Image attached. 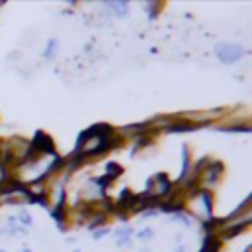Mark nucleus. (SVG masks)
<instances>
[{"instance_id":"f257e3e1","label":"nucleus","mask_w":252,"mask_h":252,"mask_svg":"<svg viewBox=\"0 0 252 252\" xmlns=\"http://www.w3.org/2000/svg\"><path fill=\"white\" fill-rule=\"evenodd\" d=\"M187 207V211H191L193 217L201 219L203 222H211V211H213V197L211 191L205 189H195L187 195V201L183 203Z\"/></svg>"},{"instance_id":"f03ea898","label":"nucleus","mask_w":252,"mask_h":252,"mask_svg":"<svg viewBox=\"0 0 252 252\" xmlns=\"http://www.w3.org/2000/svg\"><path fill=\"white\" fill-rule=\"evenodd\" d=\"M171 195V181L165 177V173H158L154 175L152 179H148L146 183V191H144V197L152 199V201H161L165 197Z\"/></svg>"},{"instance_id":"7ed1b4c3","label":"nucleus","mask_w":252,"mask_h":252,"mask_svg":"<svg viewBox=\"0 0 252 252\" xmlns=\"http://www.w3.org/2000/svg\"><path fill=\"white\" fill-rule=\"evenodd\" d=\"M217 57L222 61V63H234L238 59L244 57V49L236 43H219L217 45Z\"/></svg>"},{"instance_id":"20e7f679","label":"nucleus","mask_w":252,"mask_h":252,"mask_svg":"<svg viewBox=\"0 0 252 252\" xmlns=\"http://www.w3.org/2000/svg\"><path fill=\"white\" fill-rule=\"evenodd\" d=\"M134 228L132 226H120L116 230V236H118V246H130V236H132Z\"/></svg>"},{"instance_id":"39448f33","label":"nucleus","mask_w":252,"mask_h":252,"mask_svg":"<svg viewBox=\"0 0 252 252\" xmlns=\"http://www.w3.org/2000/svg\"><path fill=\"white\" fill-rule=\"evenodd\" d=\"M112 14H116V16H124L126 12H128V4L126 2H106L104 4Z\"/></svg>"},{"instance_id":"423d86ee","label":"nucleus","mask_w":252,"mask_h":252,"mask_svg":"<svg viewBox=\"0 0 252 252\" xmlns=\"http://www.w3.org/2000/svg\"><path fill=\"white\" fill-rule=\"evenodd\" d=\"M55 47H57V39H55V37H51V39H49V43H47V47H45V53H43V55H45L47 59H51V57L55 55Z\"/></svg>"},{"instance_id":"0eeeda50","label":"nucleus","mask_w":252,"mask_h":252,"mask_svg":"<svg viewBox=\"0 0 252 252\" xmlns=\"http://www.w3.org/2000/svg\"><path fill=\"white\" fill-rule=\"evenodd\" d=\"M16 220H22V224H26V226H30V224H32V217H30L26 211H20V213H18V217H16Z\"/></svg>"},{"instance_id":"6e6552de","label":"nucleus","mask_w":252,"mask_h":252,"mask_svg":"<svg viewBox=\"0 0 252 252\" xmlns=\"http://www.w3.org/2000/svg\"><path fill=\"white\" fill-rule=\"evenodd\" d=\"M142 240H152V236H154V230L152 228H144V230H140V234H138Z\"/></svg>"},{"instance_id":"1a4fd4ad","label":"nucleus","mask_w":252,"mask_h":252,"mask_svg":"<svg viewBox=\"0 0 252 252\" xmlns=\"http://www.w3.org/2000/svg\"><path fill=\"white\" fill-rule=\"evenodd\" d=\"M106 232H108V228H98V230H94V238L98 240V238H100V236H104Z\"/></svg>"},{"instance_id":"9d476101","label":"nucleus","mask_w":252,"mask_h":252,"mask_svg":"<svg viewBox=\"0 0 252 252\" xmlns=\"http://www.w3.org/2000/svg\"><path fill=\"white\" fill-rule=\"evenodd\" d=\"M173 252H187V248H185V246H183V244H179V246H177V248H175V250H173Z\"/></svg>"},{"instance_id":"9b49d317","label":"nucleus","mask_w":252,"mask_h":252,"mask_svg":"<svg viewBox=\"0 0 252 252\" xmlns=\"http://www.w3.org/2000/svg\"><path fill=\"white\" fill-rule=\"evenodd\" d=\"M24 252H32V250H28V248H24Z\"/></svg>"},{"instance_id":"f8f14e48","label":"nucleus","mask_w":252,"mask_h":252,"mask_svg":"<svg viewBox=\"0 0 252 252\" xmlns=\"http://www.w3.org/2000/svg\"><path fill=\"white\" fill-rule=\"evenodd\" d=\"M142 252H150V250H142Z\"/></svg>"},{"instance_id":"ddd939ff","label":"nucleus","mask_w":252,"mask_h":252,"mask_svg":"<svg viewBox=\"0 0 252 252\" xmlns=\"http://www.w3.org/2000/svg\"><path fill=\"white\" fill-rule=\"evenodd\" d=\"M0 252H4V250H0Z\"/></svg>"},{"instance_id":"4468645a","label":"nucleus","mask_w":252,"mask_h":252,"mask_svg":"<svg viewBox=\"0 0 252 252\" xmlns=\"http://www.w3.org/2000/svg\"><path fill=\"white\" fill-rule=\"evenodd\" d=\"M77 252H79V250H77Z\"/></svg>"}]
</instances>
